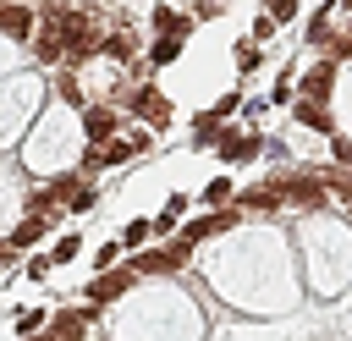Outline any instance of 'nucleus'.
<instances>
[{"label":"nucleus","mask_w":352,"mask_h":341,"mask_svg":"<svg viewBox=\"0 0 352 341\" xmlns=\"http://www.w3.org/2000/svg\"><path fill=\"white\" fill-rule=\"evenodd\" d=\"M77 253H82V236H77V231H66V236L50 248V264H72Z\"/></svg>","instance_id":"obj_17"},{"label":"nucleus","mask_w":352,"mask_h":341,"mask_svg":"<svg viewBox=\"0 0 352 341\" xmlns=\"http://www.w3.org/2000/svg\"><path fill=\"white\" fill-rule=\"evenodd\" d=\"M82 132H88V148L94 143H116V110L110 104H88L82 110Z\"/></svg>","instance_id":"obj_7"},{"label":"nucleus","mask_w":352,"mask_h":341,"mask_svg":"<svg viewBox=\"0 0 352 341\" xmlns=\"http://www.w3.org/2000/svg\"><path fill=\"white\" fill-rule=\"evenodd\" d=\"M132 280H138V270H132V264H126V270H104L99 280H88V302H94V308H104V302H116Z\"/></svg>","instance_id":"obj_2"},{"label":"nucleus","mask_w":352,"mask_h":341,"mask_svg":"<svg viewBox=\"0 0 352 341\" xmlns=\"http://www.w3.org/2000/svg\"><path fill=\"white\" fill-rule=\"evenodd\" d=\"M182 44H187V38H154V50H148V60H154V66H170V60L182 55Z\"/></svg>","instance_id":"obj_18"},{"label":"nucleus","mask_w":352,"mask_h":341,"mask_svg":"<svg viewBox=\"0 0 352 341\" xmlns=\"http://www.w3.org/2000/svg\"><path fill=\"white\" fill-rule=\"evenodd\" d=\"M236 66H242V72H258V66H264V50H258L253 38H242V44H236Z\"/></svg>","instance_id":"obj_19"},{"label":"nucleus","mask_w":352,"mask_h":341,"mask_svg":"<svg viewBox=\"0 0 352 341\" xmlns=\"http://www.w3.org/2000/svg\"><path fill=\"white\" fill-rule=\"evenodd\" d=\"M231 226H236V209H209V214L192 220L182 236H187V242H204V236H220V231H231Z\"/></svg>","instance_id":"obj_8"},{"label":"nucleus","mask_w":352,"mask_h":341,"mask_svg":"<svg viewBox=\"0 0 352 341\" xmlns=\"http://www.w3.org/2000/svg\"><path fill=\"white\" fill-rule=\"evenodd\" d=\"M94 204H99V192H94V187H77V192H72V204H66V209H72V214H88V209H94Z\"/></svg>","instance_id":"obj_24"},{"label":"nucleus","mask_w":352,"mask_h":341,"mask_svg":"<svg viewBox=\"0 0 352 341\" xmlns=\"http://www.w3.org/2000/svg\"><path fill=\"white\" fill-rule=\"evenodd\" d=\"M275 204H286L280 198V182H264V187H248L242 192V209H275Z\"/></svg>","instance_id":"obj_15"},{"label":"nucleus","mask_w":352,"mask_h":341,"mask_svg":"<svg viewBox=\"0 0 352 341\" xmlns=\"http://www.w3.org/2000/svg\"><path fill=\"white\" fill-rule=\"evenodd\" d=\"M11 258H16V248H11V236H6V242H0V264H11Z\"/></svg>","instance_id":"obj_33"},{"label":"nucleus","mask_w":352,"mask_h":341,"mask_svg":"<svg viewBox=\"0 0 352 341\" xmlns=\"http://www.w3.org/2000/svg\"><path fill=\"white\" fill-rule=\"evenodd\" d=\"M330 187V198H341L346 209H352V176H336V182H324Z\"/></svg>","instance_id":"obj_26"},{"label":"nucleus","mask_w":352,"mask_h":341,"mask_svg":"<svg viewBox=\"0 0 352 341\" xmlns=\"http://www.w3.org/2000/svg\"><path fill=\"white\" fill-rule=\"evenodd\" d=\"M55 28H60V44H66V60H88L104 44L88 11H55Z\"/></svg>","instance_id":"obj_1"},{"label":"nucleus","mask_w":352,"mask_h":341,"mask_svg":"<svg viewBox=\"0 0 352 341\" xmlns=\"http://www.w3.org/2000/svg\"><path fill=\"white\" fill-rule=\"evenodd\" d=\"M270 33H275V22H270V11H264V16H253V44H258V38H270Z\"/></svg>","instance_id":"obj_30"},{"label":"nucleus","mask_w":352,"mask_h":341,"mask_svg":"<svg viewBox=\"0 0 352 341\" xmlns=\"http://www.w3.org/2000/svg\"><path fill=\"white\" fill-rule=\"evenodd\" d=\"M330 50H336V55H352V28H346V33H330Z\"/></svg>","instance_id":"obj_31"},{"label":"nucleus","mask_w":352,"mask_h":341,"mask_svg":"<svg viewBox=\"0 0 352 341\" xmlns=\"http://www.w3.org/2000/svg\"><path fill=\"white\" fill-rule=\"evenodd\" d=\"M33 55L44 60V66H55V60H66V44H60V28H55V11L38 22V33H33Z\"/></svg>","instance_id":"obj_5"},{"label":"nucleus","mask_w":352,"mask_h":341,"mask_svg":"<svg viewBox=\"0 0 352 341\" xmlns=\"http://www.w3.org/2000/svg\"><path fill=\"white\" fill-rule=\"evenodd\" d=\"M148 231H154V220H126V226H121V242H126V248H143Z\"/></svg>","instance_id":"obj_20"},{"label":"nucleus","mask_w":352,"mask_h":341,"mask_svg":"<svg viewBox=\"0 0 352 341\" xmlns=\"http://www.w3.org/2000/svg\"><path fill=\"white\" fill-rule=\"evenodd\" d=\"M154 33L160 38H187L192 33V16H182L176 6H154Z\"/></svg>","instance_id":"obj_10"},{"label":"nucleus","mask_w":352,"mask_h":341,"mask_svg":"<svg viewBox=\"0 0 352 341\" xmlns=\"http://www.w3.org/2000/svg\"><path fill=\"white\" fill-rule=\"evenodd\" d=\"M253 154H258V132H242V138L226 132V138H220V160H226V165H242V160H253Z\"/></svg>","instance_id":"obj_12"},{"label":"nucleus","mask_w":352,"mask_h":341,"mask_svg":"<svg viewBox=\"0 0 352 341\" xmlns=\"http://www.w3.org/2000/svg\"><path fill=\"white\" fill-rule=\"evenodd\" d=\"M99 50H104L110 60H132V38H126V33H110V38L99 44Z\"/></svg>","instance_id":"obj_21"},{"label":"nucleus","mask_w":352,"mask_h":341,"mask_svg":"<svg viewBox=\"0 0 352 341\" xmlns=\"http://www.w3.org/2000/svg\"><path fill=\"white\" fill-rule=\"evenodd\" d=\"M336 160H341V165H352V143H346V138H336Z\"/></svg>","instance_id":"obj_32"},{"label":"nucleus","mask_w":352,"mask_h":341,"mask_svg":"<svg viewBox=\"0 0 352 341\" xmlns=\"http://www.w3.org/2000/svg\"><path fill=\"white\" fill-rule=\"evenodd\" d=\"M236 104H242V94H226V99H214V104H209V110H214V116H220V121H226V116H231V110H236Z\"/></svg>","instance_id":"obj_29"},{"label":"nucleus","mask_w":352,"mask_h":341,"mask_svg":"<svg viewBox=\"0 0 352 341\" xmlns=\"http://www.w3.org/2000/svg\"><path fill=\"white\" fill-rule=\"evenodd\" d=\"M38 324H44V308H22L16 314V336H38Z\"/></svg>","instance_id":"obj_23"},{"label":"nucleus","mask_w":352,"mask_h":341,"mask_svg":"<svg viewBox=\"0 0 352 341\" xmlns=\"http://www.w3.org/2000/svg\"><path fill=\"white\" fill-rule=\"evenodd\" d=\"M132 270H138V275H165V270H182V264H176V253H170V248H154V253H138V258H132Z\"/></svg>","instance_id":"obj_14"},{"label":"nucleus","mask_w":352,"mask_h":341,"mask_svg":"<svg viewBox=\"0 0 352 341\" xmlns=\"http://www.w3.org/2000/svg\"><path fill=\"white\" fill-rule=\"evenodd\" d=\"M50 270H55V264H50V253H33V258H28V275H33V280H44Z\"/></svg>","instance_id":"obj_27"},{"label":"nucleus","mask_w":352,"mask_h":341,"mask_svg":"<svg viewBox=\"0 0 352 341\" xmlns=\"http://www.w3.org/2000/svg\"><path fill=\"white\" fill-rule=\"evenodd\" d=\"M0 33H11V38H33V33H38V16H33L28 6H6V11H0Z\"/></svg>","instance_id":"obj_11"},{"label":"nucleus","mask_w":352,"mask_h":341,"mask_svg":"<svg viewBox=\"0 0 352 341\" xmlns=\"http://www.w3.org/2000/svg\"><path fill=\"white\" fill-rule=\"evenodd\" d=\"M280 198H286V204L314 209V204H324V198H330V187H324L319 176H286V182H280Z\"/></svg>","instance_id":"obj_3"},{"label":"nucleus","mask_w":352,"mask_h":341,"mask_svg":"<svg viewBox=\"0 0 352 341\" xmlns=\"http://www.w3.org/2000/svg\"><path fill=\"white\" fill-rule=\"evenodd\" d=\"M44 231H50V226H44V214H28V220L11 231V248H33V242H44Z\"/></svg>","instance_id":"obj_16"},{"label":"nucleus","mask_w":352,"mask_h":341,"mask_svg":"<svg viewBox=\"0 0 352 341\" xmlns=\"http://www.w3.org/2000/svg\"><path fill=\"white\" fill-rule=\"evenodd\" d=\"M292 16H297L292 0H275V6H270V22H292Z\"/></svg>","instance_id":"obj_28"},{"label":"nucleus","mask_w":352,"mask_h":341,"mask_svg":"<svg viewBox=\"0 0 352 341\" xmlns=\"http://www.w3.org/2000/svg\"><path fill=\"white\" fill-rule=\"evenodd\" d=\"M132 110H138L143 121H154V126H165V121H170V99H165L154 82H143V88L132 94Z\"/></svg>","instance_id":"obj_6"},{"label":"nucleus","mask_w":352,"mask_h":341,"mask_svg":"<svg viewBox=\"0 0 352 341\" xmlns=\"http://www.w3.org/2000/svg\"><path fill=\"white\" fill-rule=\"evenodd\" d=\"M60 99H66V104H82V82H77V77H72V72H66V77H60Z\"/></svg>","instance_id":"obj_25"},{"label":"nucleus","mask_w":352,"mask_h":341,"mask_svg":"<svg viewBox=\"0 0 352 341\" xmlns=\"http://www.w3.org/2000/svg\"><path fill=\"white\" fill-rule=\"evenodd\" d=\"M88 319H94V308H60L50 319V341H82L88 336Z\"/></svg>","instance_id":"obj_4"},{"label":"nucleus","mask_w":352,"mask_h":341,"mask_svg":"<svg viewBox=\"0 0 352 341\" xmlns=\"http://www.w3.org/2000/svg\"><path fill=\"white\" fill-rule=\"evenodd\" d=\"M292 116H297V126H314V132H336V126H330V110H324V104H314V99H297V104H292Z\"/></svg>","instance_id":"obj_13"},{"label":"nucleus","mask_w":352,"mask_h":341,"mask_svg":"<svg viewBox=\"0 0 352 341\" xmlns=\"http://www.w3.org/2000/svg\"><path fill=\"white\" fill-rule=\"evenodd\" d=\"M226 198H231V176H214V182L204 187V204H214V209H220Z\"/></svg>","instance_id":"obj_22"},{"label":"nucleus","mask_w":352,"mask_h":341,"mask_svg":"<svg viewBox=\"0 0 352 341\" xmlns=\"http://www.w3.org/2000/svg\"><path fill=\"white\" fill-rule=\"evenodd\" d=\"M330 82H336V66H330V60H319V66H308V72H302V99H314V104H324V99H330Z\"/></svg>","instance_id":"obj_9"}]
</instances>
